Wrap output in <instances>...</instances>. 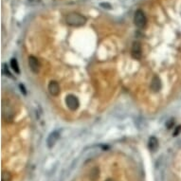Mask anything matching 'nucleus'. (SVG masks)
I'll list each match as a JSON object with an SVG mask.
<instances>
[{
	"instance_id": "423d86ee",
	"label": "nucleus",
	"mask_w": 181,
	"mask_h": 181,
	"mask_svg": "<svg viewBox=\"0 0 181 181\" xmlns=\"http://www.w3.org/2000/svg\"><path fill=\"white\" fill-rule=\"evenodd\" d=\"M48 92L53 97H57L60 94V85L56 81H50L48 84Z\"/></svg>"
},
{
	"instance_id": "9d476101",
	"label": "nucleus",
	"mask_w": 181,
	"mask_h": 181,
	"mask_svg": "<svg viewBox=\"0 0 181 181\" xmlns=\"http://www.w3.org/2000/svg\"><path fill=\"white\" fill-rule=\"evenodd\" d=\"M99 177H100V169L98 167H94L93 169H91V171L89 172L88 177L91 181H96Z\"/></svg>"
},
{
	"instance_id": "0eeeda50",
	"label": "nucleus",
	"mask_w": 181,
	"mask_h": 181,
	"mask_svg": "<svg viewBox=\"0 0 181 181\" xmlns=\"http://www.w3.org/2000/svg\"><path fill=\"white\" fill-rule=\"evenodd\" d=\"M60 138V133L58 131H54V132L50 133L48 136V138L47 139V145L48 148H52L54 146V144L56 143L57 140Z\"/></svg>"
},
{
	"instance_id": "39448f33",
	"label": "nucleus",
	"mask_w": 181,
	"mask_h": 181,
	"mask_svg": "<svg viewBox=\"0 0 181 181\" xmlns=\"http://www.w3.org/2000/svg\"><path fill=\"white\" fill-rule=\"evenodd\" d=\"M29 65H30V68L33 73H38L40 71V68H41V64L39 62L35 56H32L30 55L29 57Z\"/></svg>"
},
{
	"instance_id": "f257e3e1",
	"label": "nucleus",
	"mask_w": 181,
	"mask_h": 181,
	"mask_svg": "<svg viewBox=\"0 0 181 181\" xmlns=\"http://www.w3.org/2000/svg\"><path fill=\"white\" fill-rule=\"evenodd\" d=\"M65 23L71 27H82L86 23V18L78 13H70L65 17Z\"/></svg>"
},
{
	"instance_id": "dca6fc26",
	"label": "nucleus",
	"mask_w": 181,
	"mask_h": 181,
	"mask_svg": "<svg viewBox=\"0 0 181 181\" xmlns=\"http://www.w3.org/2000/svg\"><path fill=\"white\" fill-rule=\"evenodd\" d=\"M19 87H20V89H22V92H23L24 94L26 95V94H27V92H26V88L24 87V85H19Z\"/></svg>"
},
{
	"instance_id": "20e7f679",
	"label": "nucleus",
	"mask_w": 181,
	"mask_h": 181,
	"mask_svg": "<svg viewBox=\"0 0 181 181\" xmlns=\"http://www.w3.org/2000/svg\"><path fill=\"white\" fill-rule=\"evenodd\" d=\"M131 54H132V57L136 60H140L142 57V48L140 43L136 41L133 43L132 49H131Z\"/></svg>"
},
{
	"instance_id": "4468645a",
	"label": "nucleus",
	"mask_w": 181,
	"mask_h": 181,
	"mask_svg": "<svg viewBox=\"0 0 181 181\" xmlns=\"http://www.w3.org/2000/svg\"><path fill=\"white\" fill-rule=\"evenodd\" d=\"M180 132H181V126H177V129H175V131L174 132V136H177Z\"/></svg>"
},
{
	"instance_id": "1a4fd4ad",
	"label": "nucleus",
	"mask_w": 181,
	"mask_h": 181,
	"mask_svg": "<svg viewBox=\"0 0 181 181\" xmlns=\"http://www.w3.org/2000/svg\"><path fill=\"white\" fill-rule=\"evenodd\" d=\"M148 148L152 151L155 152L157 148H158V140L155 136H151L149 139V141H148Z\"/></svg>"
},
{
	"instance_id": "2eb2a0df",
	"label": "nucleus",
	"mask_w": 181,
	"mask_h": 181,
	"mask_svg": "<svg viewBox=\"0 0 181 181\" xmlns=\"http://www.w3.org/2000/svg\"><path fill=\"white\" fill-rule=\"evenodd\" d=\"M101 6H102V8H105V9H109V10H111L112 8V6L110 4H108V3H102L101 4Z\"/></svg>"
},
{
	"instance_id": "7ed1b4c3",
	"label": "nucleus",
	"mask_w": 181,
	"mask_h": 181,
	"mask_svg": "<svg viewBox=\"0 0 181 181\" xmlns=\"http://www.w3.org/2000/svg\"><path fill=\"white\" fill-rule=\"evenodd\" d=\"M65 103L67 106L70 109L71 111H75L78 109L80 105V102L75 95H68L65 98Z\"/></svg>"
},
{
	"instance_id": "6e6552de",
	"label": "nucleus",
	"mask_w": 181,
	"mask_h": 181,
	"mask_svg": "<svg viewBox=\"0 0 181 181\" xmlns=\"http://www.w3.org/2000/svg\"><path fill=\"white\" fill-rule=\"evenodd\" d=\"M161 86H162V85H161V81L159 79V77L157 75L154 76L151 81V85H150L151 89L154 92H158L161 89Z\"/></svg>"
},
{
	"instance_id": "ddd939ff",
	"label": "nucleus",
	"mask_w": 181,
	"mask_h": 181,
	"mask_svg": "<svg viewBox=\"0 0 181 181\" xmlns=\"http://www.w3.org/2000/svg\"><path fill=\"white\" fill-rule=\"evenodd\" d=\"M174 119H170L169 122L166 123V126H167V128L168 129H171L173 126H174Z\"/></svg>"
},
{
	"instance_id": "f3484780",
	"label": "nucleus",
	"mask_w": 181,
	"mask_h": 181,
	"mask_svg": "<svg viewBox=\"0 0 181 181\" xmlns=\"http://www.w3.org/2000/svg\"><path fill=\"white\" fill-rule=\"evenodd\" d=\"M106 181H114V180H113V179H107Z\"/></svg>"
},
{
	"instance_id": "f03ea898",
	"label": "nucleus",
	"mask_w": 181,
	"mask_h": 181,
	"mask_svg": "<svg viewBox=\"0 0 181 181\" xmlns=\"http://www.w3.org/2000/svg\"><path fill=\"white\" fill-rule=\"evenodd\" d=\"M134 22L135 25L139 29H143L147 24V18L145 13L141 10H136L135 16H134Z\"/></svg>"
},
{
	"instance_id": "9b49d317",
	"label": "nucleus",
	"mask_w": 181,
	"mask_h": 181,
	"mask_svg": "<svg viewBox=\"0 0 181 181\" xmlns=\"http://www.w3.org/2000/svg\"><path fill=\"white\" fill-rule=\"evenodd\" d=\"M10 67H12L13 70L16 74H19L20 73V68H19V65H18V63H17V60L15 58H13L10 60Z\"/></svg>"
},
{
	"instance_id": "f8f14e48",
	"label": "nucleus",
	"mask_w": 181,
	"mask_h": 181,
	"mask_svg": "<svg viewBox=\"0 0 181 181\" xmlns=\"http://www.w3.org/2000/svg\"><path fill=\"white\" fill-rule=\"evenodd\" d=\"M12 180V174L7 171H3L1 173V181H10Z\"/></svg>"
}]
</instances>
